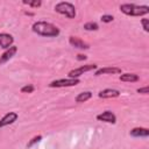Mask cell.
<instances>
[{
  "label": "cell",
  "mask_w": 149,
  "mask_h": 149,
  "mask_svg": "<svg viewBox=\"0 0 149 149\" xmlns=\"http://www.w3.org/2000/svg\"><path fill=\"white\" fill-rule=\"evenodd\" d=\"M31 29L37 35L45 36V37H56V36L59 35V29L55 24H52L50 22H45V21L35 22L33 24Z\"/></svg>",
  "instance_id": "6da1fadb"
},
{
  "label": "cell",
  "mask_w": 149,
  "mask_h": 149,
  "mask_svg": "<svg viewBox=\"0 0 149 149\" xmlns=\"http://www.w3.org/2000/svg\"><path fill=\"white\" fill-rule=\"evenodd\" d=\"M120 10L128 16H142L149 13V7L137 6L134 3H122L120 5Z\"/></svg>",
  "instance_id": "7a4b0ae2"
},
{
  "label": "cell",
  "mask_w": 149,
  "mask_h": 149,
  "mask_svg": "<svg viewBox=\"0 0 149 149\" xmlns=\"http://www.w3.org/2000/svg\"><path fill=\"white\" fill-rule=\"evenodd\" d=\"M55 10L62 15H65L66 17L69 19H73L76 16V8L72 3L70 2H65V1H62V2H58L56 6H55Z\"/></svg>",
  "instance_id": "3957f363"
},
{
  "label": "cell",
  "mask_w": 149,
  "mask_h": 149,
  "mask_svg": "<svg viewBox=\"0 0 149 149\" xmlns=\"http://www.w3.org/2000/svg\"><path fill=\"white\" fill-rule=\"evenodd\" d=\"M78 78H69V79H57L49 84L50 87H68V86H76L79 84Z\"/></svg>",
  "instance_id": "277c9868"
},
{
  "label": "cell",
  "mask_w": 149,
  "mask_h": 149,
  "mask_svg": "<svg viewBox=\"0 0 149 149\" xmlns=\"http://www.w3.org/2000/svg\"><path fill=\"white\" fill-rule=\"evenodd\" d=\"M97 69V65L95 64H86V65H83V66H79L78 69H73L69 72V78H78L79 76L84 74L85 72L87 71H91V70H94Z\"/></svg>",
  "instance_id": "5b68a950"
},
{
  "label": "cell",
  "mask_w": 149,
  "mask_h": 149,
  "mask_svg": "<svg viewBox=\"0 0 149 149\" xmlns=\"http://www.w3.org/2000/svg\"><path fill=\"white\" fill-rule=\"evenodd\" d=\"M14 42V38L10 34H7V33H0V47L2 49H8L12 47Z\"/></svg>",
  "instance_id": "8992f818"
},
{
  "label": "cell",
  "mask_w": 149,
  "mask_h": 149,
  "mask_svg": "<svg viewBox=\"0 0 149 149\" xmlns=\"http://www.w3.org/2000/svg\"><path fill=\"white\" fill-rule=\"evenodd\" d=\"M16 120H17V114L15 112H9V113L5 114L2 116V119L0 120V128H2L5 126H8V125H12Z\"/></svg>",
  "instance_id": "52a82bcc"
},
{
  "label": "cell",
  "mask_w": 149,
  "mask_h": 149,
  "mask_svg": "<svg viewBox=\"0 0 149 149\" xmlns=\"http://www.w3.org/2000/svg\"><path fill=\"white\" fill-rule=\"evenodd\" d=\"M97 119H98L99 121L108 122V123H115V122H116V116H115L111 111H105V112H102L101 114H98V115H97Z\"/></svg>",
  "instance_id": "ba28073f"
},
{
  "label": "cell",
  "mask_w": 149,
  "mask_h": 149,
  "mask_svg": "<svg viewBox=\"0 0 149 149\" xmlns=\"http://www.w3.org/2000/svg\"><path fill=\"white\" fill-rule=\"evenodd\" d=\"M69 43L72 47L77 48V49H88L90 48V45L86 42L81 41L79 37H76V36H70L69 37Z\"/></svg>",
  "instance_id": "9c48e42d"
},
{
  "label": "cell",
  "mask_w": 149,
  "mask_h": 149,
  "mask_svg": "<svg viewBox=\"0 0 149 149\" xmlns=\"http://www.w3.org/2000/svg\"><path fill=\"white\" fill-rule=\"evenodd\" d=\"M16 51H17V47H15V45H12L10 48H8V49L0 56V64H3V63H6L7 61H9V59L16 54Z\"/></svg>",
  "instance_id": "30bf717a"
},
{
  "label": "cell",
  "mask_w": 149,
  "mask_h": 149,
  "mask_svg": "<svg viewBox=\"0 0 149 149\" xmlns=\"http://www.w3.org/2000/svg\"><path fill=\"white\" fill-rule=\"evenodd\" d=\"M129 135L133 136V137H148L149 136V130H148V128L136 127V128H133L129 132Z\"/></svg>",
  "instance_id": "8fae6325"
},
{
  "label": "cell",
  "mask_w": 149,
  "mask_h": 149,
  "mask_svg": "<svg viewBox=\"0 0 149 149\" xmlns=\"http://www.w3.org/2000/svg\"><path fill=\"white\" fill-rule=\"evenodd\" d=\"M98 95L100 98H104V99H106V98H116V97L120 95V91L114 90V88H105V90L100 91Z\"/></svg>",
  "instance_id": "7c38bea8"
},
{
  "label": "cell",
  "mask_w": 149,
  "mask_h": 149,
  "mask_svg": "<svg viewBox=\"0 0 149 149\" xmlns=\"http://www.w3.org/2000/svg\"><path fill=\"white\" fill-rule=\"evenodd\" d=\"M106 73H109V74H113V73H121V69L115 68V66H108V68H102V69H99V70L95 71V76L106 74Z\"/></svg>",
  "instance_id": "4fadbf2b"
},
{
  "label": "cell",
  "mask_w": 149,
  "mask_h": 149,
  "mask_svg": "<svg viewBox=\"0 0 149 149\" xmlns=\"http://www.w3.org/2000/svg\"><path fill=\"white\" fill-rule=\"evenodd\" d=\"M120 80L121 81H130V83H134V81H137L139 80V76L135 74V73H123L120 76Z\"/></svg>",
  "instance_id": "5bb4252c"
},
{
  "label": "cell",
  "mask_w": 149,
  "mask_h": 149,
  "mask_svg": "<svg viewBox=\"0 0 149 149\" xmlns=\"http://www.w3.org/2000/svg\"><path fill=\"white\" fill-rule=\"evenodd\" d=\"M92 97V93L90 91H85V92H81L79 93L77 97H76V102H85L87 101L88 99H91Z\"/></svg>",
  "instance_id": "9a60e30c"
},
{
  "label": "cell",
  "mask_w": 149,
  "mask_h": 149,
  "mask_svg": "<svg viewBox=\"0 0 149 149\" xmlns=\"http://www.w3.org/2000/svg\"><path fill=\"white\" fill-rule=\"evenodd\" d=\"M22 2H23L24 5H28V6L33 7V8H37V7H40V6H41V3H42L40 0H33V1H29V0H28V1H27V0H23Z\"/></svg>",
  "instance_id": "2e32d148"
},
{
  "label": "cell",
  "mask_w": 149,
  "mask_h": 149,
  "mask_svg": "<svg viewBox=\"0 0 149 149\" xmlns=\"http://www.w3.org/2000/svg\"><path fill=\"white\" fill-rule=\"evenodd\" d=\"M84 29L85 30H98L99 26L95 22H87V23L84 24Z\"/></svg>",
  "instance_id": "e0dca14e"
},
{
  "label": "cell",
  "mask_w": 149,
  "mask_h": 149,
  "mask_svg": "<svg viewBox=\"0 0 149 149\" xmlns=\"http://www.w3.org/2000/svg\"><path fill=\"white\" fill-rule=\"evenodd\" d=\"M41 140H42V136H41V135H36V136H34V137H33V139H31V140H30V141L27 143V148H31V147H33L35 143L40 142Z\"/></svg>",
  "instance_id": "ac0fdd59"
},
{
  "label": "cell",
  "mask_w": 149,
  "mask_h": 149,
  "mask_svg": "<svg viewBox=\"0 0 149 149\" xmlns=\"http://www.w3.org/2000/svg\"><path fill=\"white\" fill-rule=\"evenodd\" d=\"M35 90V87L33 86V85H26V86H23V87H21V92L22 93H31L33 91Z\"/></svg>",
  "instance_id": "d6986e66"
},
{
  "label": "cell",
  "mask_w": 149,
  "mask_h": 149,
  "mask_svg": "<svg viewBox=\"0 0 149 149\" xmlns=\"http://www.w3.org/2000/svg\"><path fill=\"white\" fill-rule=\"evenodd\" d=\"M113 16L112 15H108V14H106V15H102L101 16V21L102 22H105V23H108V22H112L113 21Z\"/></svg>",
  "instance_id": "ffe728a7"
},
{
  "label": "cell",
  "mask_w": 149,
  "mask_h": 149,
  "mask_svg": "<svg viewBox=\"0 0 149 149\" xmlns=\"http://www.w3.org/2000/svg\"><path fill=\"white\" fill-rule=\"evenodd\" d=\"M141 23H142V26H143V29H144V31H149V21H148V19H142L141 20Z\"/></svg>",
  "instance_id": "44dd1931"
},
{
  "label": "cell",
  "mask_w": 149,
  "mask_h": 149,
  "mask_svg": "<svg viewBox=\"0 0 149 149\" xmlns=\"http://www.w3.org/2000/svg\"><path fill=\"white\" fill-rule=\"evenodd\" d=\"M137 92L139 93H142V94H148V87H141V88H137Z\"/></svg>",
  "instance_id": "7402d4cb"
},
{
  "label": "cell",
  "mask_w": 149,
  "mask_h": 149,
  "mask_svg": "<svg viewBox=\"0 0 149 149\" xmlns=\"http://www.w3.org/2000/svg\"><path fill=\"white\" fill-rule=\"evenodd\" d=\"M87 57H86V55H83V54H78L77 55V59L78 61H85Z\"/></svg>",
  "instance_id": "603a6c76"
}]
</instances>
